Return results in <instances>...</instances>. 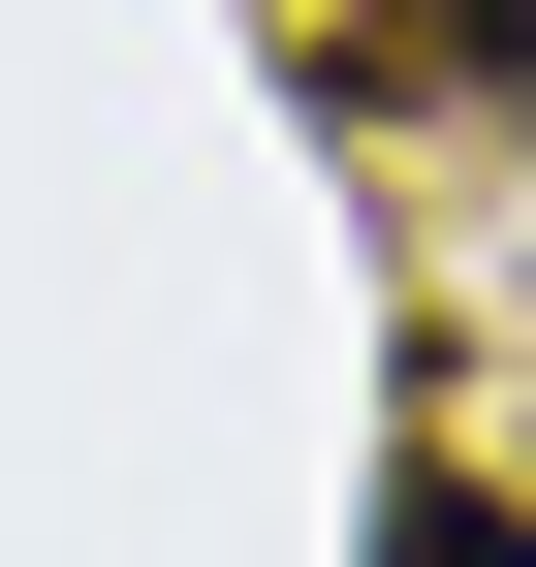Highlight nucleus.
Listing matches in <instances>:
<instances>
[{"label":"nucleus","mask_w":536,"mask_h":567,"mask_svg":"<svg viewBox=\"0 0 536 567\" xmlns=\"http://www.w3.org/2000/svg\"><path fill=\"white\" fill-rule=\"evenodd\" d=\"M379 567H536V505H505V473H442V442H411V473H379Z\"/></svg>","instance_id":"f03ea898"},{"label":"nucleus","mask_w":536,"mask_h":567,"mask_svg":"<svg viewBox=\"0 0 536 567\" xmlns=\"http://www.w3.org/2000/svg\"><path fill=\"white\" fill-rule=\"evenodd\" d=\"M348 95H505L536 126V0H348Z\"/></svg>","instance_id":"f257e3e1"}]
</instances>
